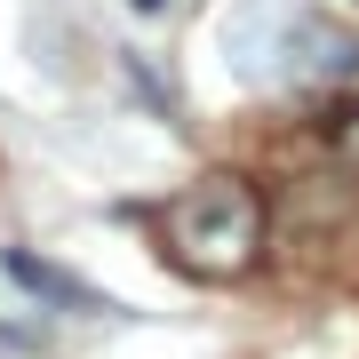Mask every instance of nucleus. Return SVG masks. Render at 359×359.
<instances>
[{
  "label": "nucleus",
  "mask_w": 359,
  "mask_h": 359,
  "mask_svg": "<svg viewBox=\"0 0 359 359\" xmlns=\"http://www.w3.org/2000/svg\"><path fill=\"white\" fill-rule=\"evenodd\" d=\"M224 65L240 88H351L359 25L320 0H240L224 16Z\"/></svg>",
  "instance_id": "nucleus-1"
},
{
  "label": "nucleus",
  "mask_w": 359,
  "mask_h": 359,
  "mask_svg": "<svg viewBox=\"0 0 359 359\" xmlns=\"http://www.w3.org/2000/svg\"><path fill=\"white\" fill-rule=\"evenodd\" d=\"M168 248L200 271V280H240L264 248V208L240 176H208L168 208Z\"/></svg>",
  "instance_id": "nucleus-2"
},
{
  "label": "nucleus",
  "mask_w": 359,
  "mask_h": 359,
  "mask_svg": "<svg viewBox=\"0 0 359 359\" xmlns=\"http://www.w3.org/2000/svg\"><path fill=\"white\" fill-rule=\"evenodd\" d=\"M0 271H8L16 287H32L40 304H65V311H112L88 280H72V271H56L48 256H32V248H0Z\"/></svg>",
  "instance_id": "nucleus-3"
},
{
  "label": "nucleus",
  "mask_w": 359,
  "mask_h": 359,
  "mask_svg": "<svg viewBox=\"0 0 359 359\" xmlns=\"http://www.w3.org/2000/svg\"><path fill=\"white\" fill-rule=\"evenodd\" d=\"M128 8H136V16H160V8H168V0H128Z\"/></svg>",
  "instance_id": "nucleus-4"
},
{
  "label": "nucleus",
  "mask_w": 359,
  "mask_h": 359,
  "mask_svg": "<svg viewBox=\"0 0 359 359\" xmlns=\"http://www.w3.org/2000/svg\"><path fill=\"white\" fill-rule=\"evenodd\" d=\"M344 152H351V160H359V120H351V128H344Z\"/></svg>",
  "instance_id": "nucleus-5"
}]
</instances>
